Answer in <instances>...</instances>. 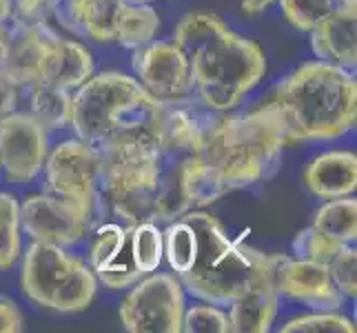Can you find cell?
<instances>
[{"label":"cell","instance_id":"1","mask_svg":"<svg viewBox=\"0 0 357 333\" xmlns=\"http://www.w3.org/2000/svg\"><path fill=\"white\" fill-rule=\"evenodd\" d=\"M171 43L191 67L193 91L215 114L236 109L266 71L260 45L233 34L213 14H187L178 22Z\"/></svg>","mask_w":357,"mask_h":333},{"label":"cell","instance_id":"2","mask_svg":"<svg viewBox=\"0 0 357 333\" xmlns=\"http://www.w3.org/2000/svg\"><path fill=\"white\" fill-rule=\"evenodd\" d=\"M289 142L333 140L353 129L357 118V82L353 71L306 63L280 84L271 101Z\"/></svg>","mask_w":357,"mask_h":333},{"label":"cell","instance_id":"3","mask_svg":"<svg viewBox=\"0 0 357 333\" xmlns=\"http://www.w3.org/2000/svg\"><path fill=\"white\" fill-rule=\"evenodd\" d=\"M289 138L273 105L246 116L208 114L198 156L225 178L229 191L251 187L275 174Z\"/></svg>","mask_w":357,"mask_h":333},{"label":"cell","instance_id":"4","mask_svg":"<svg viewBox=\"0 0 357 333\" xmlns=\"http://www.w3.org/2000/svg\"><path fill=\"white\" fill-rule=\"evenodd\" d=\"M160 101L149 96L133 76L105 71L71 91V122L78 140L102 149L122 140L153 138Z\"/></svg>","mask_w":357,"mask_h":333},{"label":"cell","instance_id":"5","mask_svg":"<svg viewBox=\"0 0 357 333\" xmlns=\"http://www.w3.org/2000/svg\"><path fill=\"white\" fill-rule=\"evenodd\" d=\"M184 218L198 236V256L180 282L195 298L229 306L255 282L273 274L280 253H262L229 238L222 225L200 209H191Z\"/></svg>","mask_w":357,"mask_h":333},{"label":"cell","instance_id":"6","mask_svg":"<svg viewBox=\"0 0 357 333\" xmlns=\"http://www.w3.org/2000/svg\"><path fill=\"white\" fill-rule=\"evenodd\" d=\"M98 280L80 258L67 253V246L31 242L22 260L24 295L58 313L84 311L96 298Z\"/></svg>","mask_w":357,"mask_h":333},{"label":"cell","instance_id":"7","mask_svg":"<svg viewBox=\"0 0 357 333\" xmlns=\"http://www.w3.org/2000/svg\"><path fill=\"white\" fill-rule=\"evenodd\" d=\"M184 287L171 274H146L120 306V320L131 333H180Z\"/></svg>","mask_w":357,"mask_h":333},{"label":"cell","instance_id":"8","mask_svg":"<svg viewBox=\"0 0 357 333\" xmlns=\"http://www.w3.org/2000/svg\"><path fill=\"white\" fill-rule=\"evenodd\" d=\"M45 191L96 212L100 200V158L82 140L60 142L45 160Z\"/></svg>","mask_w":357,"mask_h":333},{"label":"cell","instance_id":"9","mask_svg":"<svg viewBox=\"0 0 357 333\" xmlns=\"http://www.w3.org/2000/svg\"><path fill=\"white\" fill-rule=\"evenodd\" d=\"M93 214L96 212L78 202L45 191L40 195H29L20 205V229L31 242L71 246L89 231Z\"/></svg>","mask_w":357,"mask_h":333},{"label":"cell","instance_id":"10","mask_svg":"<svg viewBox=\"0 0 357 333\" xmlns=\"http://www.w3.org/2000/svg\"><path fill=\"white\" fill-rule=\"evenodd\" d=\"M131 67L133 78L160 103H180L193 94L191 67L171 40H151L133 49Z\"/></svg>","mask_w":357,"mask_h":333},{"label":"cell","instance_id":"11","mask_svg":"<svg viewBox=\"0 0 357 333\" xmlns=\"http://www.w3.org/2000/svg\"><path fill=\"white\" fill-rule=\"evenodd\" d=\"M47 129L31 114H14L0 120V171L9 182L27 184L40 176L49 154Z\"/></svg>","mask_w":357,"mask_h":333},{"label":"cell","instance_id":"12","mask_svg":"<svg viewBox=\"0 0 357 333\" xmlns=\"http://www.w3.org/2000/svg\"><path fill=\"white\" fill-rule=\"evenodd\" d=\"M54 36L47 20H9L0 27V71L22 89L40 82Z\"/></svg>","mask_w":357,"mask_h":333},{"label":"cell","instance_id":"13","mask_svg":"<svg viewBox=\"0 0 357 333\" xmlns=\"http://www.w3.org/2000/svg\"><path fill=\"white\" fill-rule=\"evenodd\" d=\"M273 278L280 295H289L315 311H335L344 302V295L335 287L324 262L280 253Z\"/></svg>","mask_w":357,"mask_h":333},{"label":"cell","instance_id":"14","mask_svg":"<svg viewBox=\"0 0 357 333\" xmlns=\"http://www.w3.org/2000/svg\"><path fill=\"white\" fill-rule=\"evenodd\" d=\"M129 233L131 225L122 229L116 222H107L96 231L89 269L93 271L96 280L105 282L109 289H127L142 278L131 260Z\"/></svg>","mask_w":357,"mask_h":333},{"label":"cell","instance_id":"15","mask_svg":"<svg viewBox=\"0 0 357 333\" xmlns=\"http://www.w3.org/2000/svg\"><path fill=\"white\" fill-rule=\"evenodd\" d=\"M311 49L317 60L342 69L357 67V9L337 7L311 29Z\"/></svg>","mask_w":357,"mask_h":333},{"label":"cell","instance_id":"16","mask_svg":"<svg viewBox=\"0 0 357 333\" xmlns=\"http://www.w3.org/2000/svg\"><path fill=\"white\" fill-rule=\"evenodd\" d=\"M304 182L313 195L335 200L357 189V156L353 151H326L304 169Z\"/></svg>","mask_w":357,"mask_h":333},{"label":"cell","instance_id":"17","mask_svg":"<svg viewBox=\"0 0 357 333\" xmlns=\"http://www.w3.org/2000/svg\"><path fill=\"white\" fill-rule=\"evenodd\" d=\"M275 271V269H273ZM280 306L273 274L255 282L229 304V325L236 333H264L271 329Z\"/></svg>","mask_w":357,"mask_h":333},{"label":"cell","instance_id":"18","mask_svg":"<svg viewBox=\"0 0 357 333\" xmlns=\"http://www.w3.org/2000/svg\"><path fill=\"white\" fill-rule=\"evenodd\" d=\"M93 56L87 47L56 34L52 38V45H49L40 82H52L73 91L93 76Z\"/></svg>","mask_w":357,"mask_h":333},{"label":"cell","instance_id":"19","mask_svg":"<svg viewBox=\"0 0 357 333\" xmlns=\"http://www.w3.org/2000/svg\"><path fill=\"white\" fill-rule=\"evenodd\" d=\"M29 89V114L47 131H60L71 122V91L52 82H36Z\"/></svg>","mask_w":357,"mask_h":333},{"label":"cell","instance_id":"20","mask_svg":"<svg viewBox=\"0 0 357 333\" xmlns=\"http://www.w3.org/2000/svg\"><path fill=\"white\" fill-rule=\"evenodd\" d=\"M317 233L337 244H355L357 238V200L353 195L347 198L326 200L313 216V225Z\"/></svg>","mask_w":357,"mask_h":333},{"label":"cell","instance_id":"21","mask_svg":"<svg viewBox=\"0 0 357 333\" xmlns=\"http://www.w3.org/2000/svg\"><path fill=\"white\" fill-rule=\"evenodd\" d=\"M160 27L158 11L149 3H127L122 5L116 22V43L125 49H138L149 45Z\"/></svg>","mask_w":357,"mask_h":333},{"label":"cell","instance_id":"22","mask_svg":"<svg viewBox=\"0 0 357 333\" xmlns=\"http://www.w3.org/2000/svg\"><path fill=\"white\" fill-rule=\"evenodd\" d=\"M162 242L169 267L178 276L187 274L195 262V256H198V236H195L191 222L184 216L171 220L167 231H162Z\"/></svg>","mask_w":357,"mask_h":333},{"label":"cell","instance_id":"23","mask_svg":"<svg viewBox=\"0 0 357 333\" xmlns=\"http://www.w3.org/2000/svg\"><path fill=\"white\" fill-rule=\"evenodd\" d=\"M129 249H131L133 267L140 271V276L158 271L160 262L165 258L162 231H160L158 222H138V225H131Z\"/></svg>","mask_w":357,"mask_h":333},{"label":"cell","instance_id":"24","mask_svg":"<svg viewBox=\"0 0 357 333\" xmlns=\"http://www.w3.org/2000/svg\"><path fill=\"white\" fill-rule=\"evenodd\" d=\"M122 5L125 0H89L82 11V36L96 43H114Z\"/></svg>","mask_w":357,"mask_h":333},{"label":"cell","instance_id":"25","mask_svg":"<svg viewBox=\"0 0 357 333\" xmlns=\"http://www.w3.org/2000/svg\"><path fill=\"white\" fill-rule=\"evenodd\" d=\"M287 20L300 31H311L337 9L335 0H280Z\"/></svg>","mask_w":357,"mask_h":333},{"label":"cell","instance_id":"26","mask_svg":"<svg viewBox=\"0 0 357 333\" xmlns=\"http://www.w3.org/2000/svg\"><path fill=\"white\" fill-rule=\"evenodd\" d=\"M282 333H355V323L335 311H319L293 318L280 329Z\"/></svg>","mask_w":357,"mask_h":333},{"label":"cell","instance_id":"27","mask_svg":"<svg viewBox=\"0 0 357 333\" xmlns=\"http://www.w3.org/2000/svg\"><path fill=\"white\" fill-rule=\"evenodd\" d=\"M182 331L187 333H229V316L218 309V304H193V306H184V316H182Z\"/></svg>","mask_w":357,"mask_h":333},{"label":"cell","instance_id":"28","mask_svg":"<svg viewBox=\"0 0 357 333\" xmlns=\"http://www.w3.org/2000/svg\"><path fill=\"white\" fill-rule=\"evenodd\" d=\"M328 274L333 278L335 287L344 298L355 300L357 295V251L355 244H344L335 251V256L326 262Z\"/></svg>","mask_w":357,"mask_h":333},{"label":"cell","instance_id":"29","mask_svg":"<svg viewBox=\"0 0 357 333\" xmlns=\"http://www.w3.org/2000/svg\"><path fill=\"white\" fill-rule=\"evenodd\" d=\"M344 244H337L333 240L324 238L322 233H317L313 227H306L300 231L293 240V253L295 258H304V260H315V262H328L335 256V251Z\"/></svg>","mask_w":357,"mask_h":333},{"label":"cell","instance_id":"30","mask_svg":"<svg viewBox=\"0 0 357 333\" xmlns=\"http://www.w3.org/2000/svg\"><path fill=\"white\" fill-rule=\"evenodd\" d=\"M89 0H52L49 16H54L65 29L82 36V11Z\"/></svg>","mask_w":357,"mask_h":333},{"label":"cell","instance_id":"31","mask_svg":"<svg viewBox=\"0 0 357 333\" xmlns=\"http://www.w3.org/2000/svg\"><path fill=\"white\" fill-rule=\"evenodd\" d=\"M22 253L20 227H0V269L14 267Z\"/></svg>","mask_w":357,"mask_h":333},{"label":"cell","instance_id":"32","mask_svg":"<svg viewBox=\"0 0 357 333\" xmlns=\"http://www.w3.org/2000/svg\"><path fill=\"white\" fill-rule=\"evenodd\" d=\"M20 89L22 87L14 78H9L5 71H0V120L16 111Z\"/></svg>","mask_w":357,"mask_h":333},{"label":"cell","instance_id":"33","mask_svg":"<svg viewBox=\"0 0 357 333\" xmlns=\"http://www.w3.org/2000/svg\"><path fill=\"white\" fill-rule=\"evenodd\" d=\"M52 0H14L11 20H47Z\"/></svg>","mask_w":357,"mask_h":333},{"label":"cell","instance_id":"34","mask_svg":"<svg viewBox=\"0 0 357 333\" xmlns=\"http://www.w3.org/2000/svg\"><path fill=\"white\" fill-rule=\"evenodd\" d=\"M0 227H20V202L11 193H0Z\"/></svg>","mask_w":357,"mask_h":333},{"label":"cell","instance_id":"35","mask_svg":"<svg viewBox=\"0 0 357 333\" xmlns=\"http://www.w3.org/2000/svg\"><path fill=\"white\" fill-rule=\"evenodd\" d=\"M22 331V316L9 300H0V333Z\"/></svg>","mask_w":357,"mask_h":333},{"label":"cell","instance_id":"36","mask_svg":"<svg viewBox=\"0 0 357 333\" xmlns=\"http://www.w3.org/2000/svg\"><path fill=\"white\" fill-rule=\"evenodd\" d=\"M275 0H242L244 14H262L264 9H268Z\"/></svg>","mask_w":357,"mask_h":333},{"label":"cell","instance_id":"37","mask_svg":"<svg viewBox=\"0 0 357 333\" xmlns=\"http://www.w3.org/2000/svg\"><path fill=\"white\" fill-rule=\"evenodd\" d=\"M14 16V0H0V27L7 24Z\"/></svg>","mask_w":357,"mask_h":333},{"label":"cell","instance_id":"38","mask_svg":"<svg viewBox=\"0 0 357 333\" xmlns=\"http://www.w3.org/2000/svg\"><path fill=\"white\" fill-rule=\"evenodd\" d=\"M127 3H153V0H127Z\"/></svg>","mask_w":357,"mask_h":333}]
</instances>
